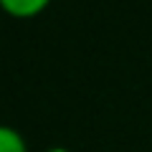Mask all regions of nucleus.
Masks as SVG:
<instances>
[{"mask_svg": "<svg viewBox=\"0 0 152 152\" xmlns=\"http://www.w3.org/2000/svg\"><path fill=\"white\" fill-rule=\"evenodd\" d=\"M51 0H0V5L13 18H36L48 8Z\"/></svg>", "mask_w": 152, "mask_h": 152, "instance_id": "1", "label": "nucleus"}, {"mask_svg": "<svg viewBox=\"0 0 152 152\" xmlns=\"http://www.w3.org/2000/svg\"><path fill=\"white\" fill-rule=\"evenodd\" d=\"M0 152H28L26 137L13 127H0Z\"/></svg>", "mask_w": 152, "mask_h": 152, "instance_id": "2", "label": "nucleus"}, {"mask_svg": "<svg viewBox=\"0 0 152 152\" xmlns=\"http://www.w3.org/2000/svg\"><path fill=\"white\" fill-rule=\"evenodd\" d=\"M46 152H71V150H66V147H51V150H46Z\"/></svg>", "mask_w": 152, "mask_h": 152, "instance_id": "3", "label": "nucleus"}]
</instances>
